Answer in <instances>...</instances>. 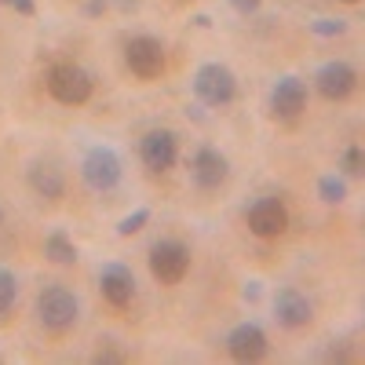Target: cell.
I'll return each instance as SVG.
<instances>
[{
  "mask_svg": "<svg viewBox=\"0 0 365 365\" xmlns=\"http://www.w3.org/2000/svg\"><path fill=\"white\" fill-rule=\"evenodd\" d=\"M48 91L55 103L63 106H84L91 99V91H96V81H91V73L77 63H55L48 70Z\"/></svg>",
  "mask_w": 365,
  "mask_h": 365,
  "instance_id": "cell-1",
  "label": "cell"
},
{
  "mask_svg": "<svg viewBox=\"0 0 365 365\" xmlns=\"http://www.w3.org/2000/svg\"><path fill=\"white\" fill-rule=\"evenodd\" d=\"M37 318L48 332H66L77 318H81V303L70 289L63 285H51L37 296Z\"/></svg>",
  "mask_w": 365,
  "mask_h": 365,
  "instance_id": "cell-2",
  "label": "cell"
},
{
  "mask_svg": "<svg viewBox=\"0 0 365 365\" xmlns=\"http://www.w3.org/2000/svg\"><path fill=\"white\" fill-rule=\"evenodd\" d=\"M194 96H197L205 106H227V103H234V96H237V77H234L230 66H223V63H205V66L194 73Z\"/></svg>",
  "mask_w": 365,
  "mask_h": 365,
  "instance_id": "cell-3",
  "label": "cell"
},
{
  "mask_svg": "<svg viewBox=\"0 0 365 365\" xmlns=\"http://www.w3.org/2000/svg\"><path fill=\"white\" fill-rule=\"evenodd\" d=\"M187 270H190V249L182 245V241L165 237L150 249V274H154V282L179 285L182 278H187Z\"/></svg>",
  "mask_w": 365,
  "mask_h": 365,
  "instance_id": "cell-4",
  "label": "cell"
},
{
  "mask_svg": "<svg viewBox=\"0 0 365 365\" xmlns=\"http://www.w3.org/2000/svg\"><path fill=\"white\" fill-rule=\"evenodd\" d=\"M125 63L139 81H154L165 73V44L158 37H132L125 44Z\"/></svg>",
  "mask_w": 365,
  "mask_h": 365,
  "instance_id": "cell-5",
  "label": "cell"
},
{
  "mask_svg": "<svg viewBox=\"0 0 365 365\" xmlns=\"http://www.w3.org/2000/svg\"><path fill=\"white\" fill-rule=\"evenodd\" d=\"M179 158V143H175V132L172 128H150L143 139H139V161L146 172H168Z\"/></svg>",
  "mask_w": 365,
  "mask_h": 365,
  "instance_id": "cell-6",
  "label": "cell"
},
{
  "mask_svg": "<svg viewBox=\"0 0 365 365\" xmlns=\"http://www.w3.org/2000/svg\"><path fill=\"white\" fill-rule=\"evenodd\" d=\"M81 175H84V182L91 190L106 194V190H113L120 182V158L113 154L110 146H91L84 154V161H81Z\"/></svg>",
  "mask_w": 365,
  "mask_h": 365,
  "instance_id": "cell-7",
  "label": "cell"
},
{
  "mask_svg": "<svg viewBox=\"0 0 365 365\" xmlns=\"http://www.w3.org/2000/svg\"><path fill=\"white\" fill-rule=\"evenodd\" d=\"M245 223H249V230H252L256 237H263V241L282 237V234L289 230V208H285L278 197H259V201L249 205Z\"/></svg>",
  "mask_w": 365,
  "mask_h": 365,
  "instance_id": "cell-8",
  "label": "cell"
},
{
  "mask_svg": "<svg viewBox=\"0 0 365 365\" xmlns=\"http://www.w3.org/2000/svg\"><path fill=\"white\" fill-rule=\"evenodd\" d=\"M190 179L197 190H220L230 179V161L220 154L216 146H201L190 158Z\"/></svg>",
  "mask_w": 365,
  "mask_h": 365,
  "instance_id": "cell-9",
  "label": "cell"
},
{
  "mask_svg": "<svg viewBox=\"0 0 365 365\" xmlns=\"http://www.w3.org/2000/svg\"><path fill=\"white\" fill-rule=\"evenodd\" d=\"M314 84H318V91L329 103H344L351 91L358 88V70L351 63H344V58H332V63H325L314 73Z\"/></svg>",
  "mask_w": 365,
  "mask_h": 365,
  "instance_id": "cell-10",
  "label": "cell"
},
{
  "mask_svg": "<svg viewBox=\"0 0 365 365\" xmlns=\"http://www.w3.org/2000/svg\"><path fill=\"white\" fill-rule=\"evenodd\" d=\"M303 110H307V84L299 77H282L270 91V113L285 120V125H292Z\"/></svg>",
  "mask_w": 365,
  "mask_h": 365,
  "instance_id": "cell-11",
  "label": "cell"
},
{
  "mask_svg": "<svg viewBox=\"0 0 365 365\" xmlns=\"http://www.w3.org/2000/svg\"><path fill=\"white\" fill-rule=\"evenodd\" d=\"M274 318H278V325H285V329H307L314 322V303L299 289L285 285V289H278V296H274Z\"/></svg>",
  "mask_w": 365,
  "mask_h": 365,
  "instance_id": "cell-12",
  "label": "cell"
},
{
  "mask_svg": "<svg viewBox=\"0 0 365 365\" xmlns=\"http://www.w3.org/2000/svg\"><path fill=\"white\" fill-rule=\"evenodd\" d=\"M270 351L267 344V332L256 325V322H241L237 329H230V336H227V354L234 361H263Z\"/></svg>",
  "mask_w": 365,
  "mask_h": 365,
  "instance_id": "cell-13",
  "label": "cell"
},
{
  "mask_svg": "<svg viewBox=\"0 0 365 365\" xmlns=\"http://www.w3.org/2000/svg\"><path fill=\"white\" fill-rule=\"evenodd\" d=\"M99 292L110 307H128L135 299V274L125 263H106L99 270Z\"/></svg>",
  "mask_w": 365,
  "mask_h": 365,
  "instance_id": "cell-14",
  "label": "cell"
},
{
  "mask_svg": "<svg viewBox=\"0 0 365 365\" xmlns=\"http://www.w3.org/2000/svg\"><path fill=\"white\" fill-rule=\"evenodd\" d=\"M26 182H29V190H34L37 197H44V201H63L66 197V175L55 165L34 161L29 172H26Z\"/></svg>",
  "mask_w": 365,
  "mask_h": 365,
  "instance_id": "cell-15",
  "label": "cell"
},
{
  "mask_svg": "<svg viewBox=\"0 0 365 365\" xmlns=\"http://www.w3.org/2000/svg\"><path fill=\"white\" fill-rule=\"evenodd\" d=\"M44 256H48L51 263H58V267H73V263H77V245H73L63 230H55V234L44 237Z\"/></svg>",
  "mask_w": 365,
  "mask_h": 365,
  "instance_id": "cell-16",
  "label": "cell"
},
{
  "mask_svg": "<svg viewBox=\"0 0 365 365\" xmlns=\"http://www.w3.org/2000/svg\"><path fill=\"white\" fill-rule=\"evenodd\" d=\"M318 197H322L325 205L347 201V179H340V175H322V179H318Z\"/></svg>",
  "mask_w": 365,
  "mask_h": 365,
  "instance_id": "cell-17",
  "label": "cell"
},
{
  "mask_svg": "<svg viewBox=\"0 0 365 365\" xmlns=\"http://www.w3.org/2000/svg\"><path fill=\"white\" fill-rule=\"evenodd\" d=\"M340 168H344V175H351V179H365V146H358V143L344 146Z\"/></svg>",
  "mask_w": 365,
  "mask_h": 365,
  "instance_id": "cell-18",
  "label": "cell"
},
{
  "mask_svg": "<svg viewBox=\"0 0 365 365\" xmlns=\"http://www.w3.org/2000/svg\"><path fill=\"white\" fill-rule=\"evenodd\" d=\"M15 299H19V278H15L11 270L0 267V318L15 307Z\"/></svg>",
  "mask_w": 365,
  "mask_h": 365,
  "instance_id": "cell-19",
  "label": "cell"
},
{
  "mask_svg": "<svg viewBox=\"0 0 365 365\" xmlns=\"http://www.w3.org/2000/svg\"><path fill=\"white\" fill-rule=\"evenodd\" d=\"M146 223H150V208H135L132 216H125V220L117 223V234H120V237H132V234H139Z\"/></svg>",
  "mask_w": 365,
  "mask_h": 365,
  "instance_id": "cell-20",
  "label": "cell"
},
{
  "mask_svg": "<svg viewBox=\"0 0 365 365\" xmlns=\"http://www.w3.org/2000/svg\"><path fill=\"white\" fill-rule=\"evenodd\" d=\"M311 34L314 37H340V34H347V22L344 19H314Z\"/></svg>",
  "mask_w": 365,
  "mask_h": 365,
  "instance_id": "cell-21",
  "label": "cell"
},
{
  "mask_svg": "<svg viewBox=\"0 0 365 365\" xmlns=\"http://www.w3.org/2000/svg\"><path fill=\"white\" fill-rule=\"evenodd\" d=\"M259 4H263V0H230V8H234V11H241V15L259 11Z\"/></svg>",
  "mask_w": 365,
  "mask_h": 365,
  "instance_id": "cell-22",
  "label": "cell"
},
{
  "mask_svg": "<svg viewBox=\"0 0 365 365\" xmlns=\"http://www.w3.org/2000/svg\"><path fill=\"white\" fill-rule=\"evenodd\" d=\"M120 358H125V354L113 351V347H99V351H96V361H120Z\"/></svg>",
  "mask_w": 365,
  "mask_h": 365,
  "instance_id": "cell-23",
  "label": "cell"
},
{
  "mask_svg": "<svg viewBox=\"0 0 365 365\" xmlns=\"http://www.w3.org/2000/svg\"><path fill=\"white\" fill-rule=\"evenodd\" d=\"M11 8H15L19 15H34V11H37V4H34V0H11Z\"/></svg>",
  "mask_w": 365,
  "mask_h": 365,
  "instance_id": "cell-24",
  "label": "cell"
},
{
  "mask_svg": "<svg viewBox=\"0 0 365 365\" xmlns=\"http://www.w3.org/2000/svg\"><path fill=\"white\" fill-rule=\"evenodd\" d=\"M245 299H259V282H249L245 285Z\"/></svg>",
  "mask_w": 365,
  "mask_h": 365,
  "instance_id": "cell-25",
  "label": "cell"
},
{
  "mask_svg": "<svg viewBox=\"0 0 365 365\" xmlns=\"http://www.w3.org/2000/svg\"><path fill=\"white\" fill-rule=\"evenodd\" d=\"M340 4H358V0H340Z\"/></svg>",
  "mask_w": 365,
  "mask_h": 365,
  "instance_id": "cell-26",
  "label": "cell"
},
{
  "mask_svg": "<svg viewBox=\"0 0 365 365\" xmlns=\"http://www.w3.org/2000/svg\"><path fill=\"white\" fill-rule=\"evenodd\" d=\"M0 223H4V208H0Z\"/></svg>",
  "mask_w": 365,
  "mask_h": 365,
  "instance_id": "cell-27",
  "label": "cell"
},
{
  "mask_svg": "<svg viewBox=\"0 0 365 365\" xmlns=\"http://www.w3.org/2000/svg\"><path fill=\"white\" fill-rule=\"evenodd\" d=\"M0 4H11V0H0Z\"/></svg>",
  "mask_w": 365,
  "mask_h": 365,
  "instance_id": "cell-28",
  "label": "cell"
}]
</instances>
